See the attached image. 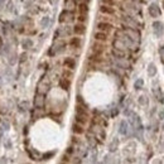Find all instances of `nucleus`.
Wrapping results in <instances>:
<instances>
[{
  "label": "nucleus",
  "instance_id": "obj_1",
  "mask_svg": "<svg viewBox=\"0 0 164 164\" xmlns=\"http://www.w3.org/2000/svg\"><path fill=\"white\" fill-rule=\"evenodd\" d=\"M76 111H77L76 121H77V123H80V124H82V125H85V124H86L87 121H88V115H87V113L85 111V109H83L82 106H77Z\"/></svg>",
  "mask_w": 164,
  "mask_h": 164
},
{
  "label": "nucleus",
  "instance_id": "obj_2",
  "mask_svg": "<svg viewBox=\"0 0 164 164\" xmlns=\"http://www.w3.org/2000/svg\"><path fill=\"white\" fill-rule=\"evenodd\" d=\"M148 12H149V15L151 18H158L160 15V9H159V5L157 3H153L150 4L149 9H148Z\"/></svg>",
  "mask_w": 164,
  "mask_h": 164
},
{
  "label": "nucleus",
  "instance_id": "obj_3",
  "mask_svg": "<svg viewBox=\"0 0 164 164\" xmlns=\"http://www.w3.org/2000/svg\"><path fill=\"white\" fill-rule=\"evenodd\" d=\"M153 32L157 37H162L164 33V24L162 22H154L153 23Z\"/></svg>",
  "mask_w": 164,
  "mask_h": 164
},
{
  "label": "nucleus",
  "instance_id": "obj_4",
  "mask_svg": "<svg viewBox=\"0 0 164 164\" xmlns=\"http://www.w3.org/2000/svg\"><path fill=\"white\" fill-rule=\"evenodd\" d=\"M104 51H105V44H104V42L96 40V43L92 44V52H93L95 54H100V56H101V54L104 53Z\"/></svg>",
  "mask_w": 164,
  "mask_h": 164
},
{
  "label": "nucleus",
  "instance_id": "obj_5",
  "mask_svg": "<svg viewBox=\"0 0 164 164\" xmlns=\"http://www.w3.org/2000/svg\"><path fill=\"white\" fill-rule=\"evenodd\" d=\"M72 20H73V14L70 10H65V12L61 13V15H60L61 23H68V22H72Z\"/></svg>",
  "mask_w": 164,
  "mask_h": 164
},
{
  "label": "nucleus",
  "instance_id": "obj_6",
  "mask_svg": "<svg viewBox=\"0 0 164 164\" xmlns=\"http://www.w3.org/2000/svg\"><path fill=\"white\" fill-rule=\"evenodd\" d=\"M97 29L101 30V32H105V33H110L113 30V24L111 23H107V22H100L97 23Z\"/></svg>",
  "mask_w": 164,
  "mask_h": 164
},
{
  "label": "nucleus",
  "instance_id": "obj_7",
  "mask_svg": "<svg viewBox=\"0 0 164 164\" xmlns=\"http://www.w3.org/2000/svg\"><path fill=\"white\" fill-rule=\"evenodd\" d=\"M85 32H86V27H85L83 23H77L75 27H73V33L77 34V35H82L85 34Z\"/></svg>",
  "mask_w": 164,
  "mask_h": 164
},
{
  "label": "nucleus",
  "instance_id": "obj_8",
  "mask_svg": "<svg viewBox=\"0 0 164 164\" xmlns=\"http://www.w3.org/2000/svg\"><path fill=\"white\" fill-rule=\"evenodd\" d=\"M100 12L102 14H106V15H114L115 14L114 8L110 7V5H106V4H102L101 7H100Z\"/></svg>",
  "mask_w": 164,
  "mask_h": 164
},
{
  "label": "nucleus",
  "instance_id": "obj_9",
  "mask_svg": "<svg viewBox=\"0 0 164 164\" xmlns=\"http://www.w3.org/2000/svg\"><path fill=\"white\" fill-rule=\"evenodd\" d=\"M93 37H95V39L96 40H99V42H107V39H109V37H107V33H105V32H101V30H99V32H96V33L93 34Z\"/></svg>",
  "mask_w": 164,
  "mask_h": 164
},
{
  "label": "nucleus",
  "instance_id": "obj_10",
  "mask_svg": "<svg viewBox=\"0 0 164 164\" xmlns=\"http://www.w3.org/2000/svg\"><path fill=\"white\" fill-rule=\"evenodd\" d=\"M63 65H65V67H67L68 70H75V68H76V61L73 60V58L68 57V58H66V60H65Z\"/></svg>",
  "mask_w": 164,
  "mask_h": 164
},
{
  "label": "nucleus",
  "instance_id": "obj_11",
  "mask_svg": "<svg viewBox=\"0 0 164 164\" xmlns=\"http://www.w3.org/2000/svg\"><path fill=\"white\" fill-rule=\"evenodd\" d=\"M34 105H35V107H43V105H44V97H43V95H37L35 99H34Z\"/></svg>",
  "mask_w": 164,
  "mask_h": 164
},
{
  "label": "nucleus",
  "instance_id": "obj_12",
  "mask_svg": "<svg viewBox=\"0 0 164 164\" xmlns=\"http://www.w3.org/2000/svg\"><path fill=\"white\" fill-rule=\"evenodd\" d=\"M60 86H61L63 90L68 91V90H70V87H71V81L68 80V78H66V77H62L61 80H60Z\"/></svg>",
  "mask_w": 164,
  "mask_h": 164
},
{
  "label": "nucleus",
  "instance_id": "obj_13",
  "mask_svg": "<svg viewBox=\"0 0 164 164\" xmlns=\"http://www.w3.org/2000/svg\"><path fill=\"white\" fill-rule=\"evenodd\" d=\"M72 130H73V133L75 134H83V131H85V129L82 128V124H80V123H76V124H73V126H72Z\"/></svg>",
  "mask_w": 164,
  "mask_h": 164
},
{
  "label": "nucleus",
  "instance_id": "obj_14",
  "mask_svg": "<svg viewBox=\"0 0 164 164\" xmlns=\"http://www.w3.org/2000/svg\"><path fill=\"white\" fill-rule=\"evenodd\" d=\"M70 46L73 47V48H78L81 46V39L78 37H73V38L70 40Z\"/></svg>",
  "mask_w": 164,
  "mask_h": 164
},
{
  "label": "nucleus",
  "instance_id": "obj_15",
  "mask_svg": "<svg viewBox=\"0 0 164 164\" xmlns=\"http://www.w3.org/2000/svg\"><path fill=\"white\" fill-rule=\"evenodd\" d=\"M65 5H66V9H67V10L72 12V10L76 8V0H66Z\"/></svg>",
  "mask_w": 164,
  "mask_h": 164
},
{
  "label": "nucleus",
  "instance_id": "obj_16",
  "mask_svg": "<svg viewBox=\"0 0 164 164\" xmlns=\"http://www.w3.org/2000/svg\"><path fill=\"white\" fill-rule=\"evenodd\" d=\"M155 73H157V67H155L154 63H150V65L148 66V76L154 77Z\"/></svg>",
  "mask_w": 164,
  "mask_h": 164
},
{
  "label": "nucleus",
  "instance_id": "obj_17",
  "mask_svg": "<svg viewBox=\"0 0 164 164\" xmlns=\"http://www.w3.org/2000/svg\"><path fill=\"white\" fill-rule=\"evenodd\" d=\"M78 12H80L81 14H87L88 13V7L86 3H81L80 5H78Z\"/></svg>",
  "mask_w": 164,
  "mask_h": 164
},
{
  "label": "nucleus",
  "instance_id": "obj_18",
  "mask_svg": "<svg viewBox=\"0 0 164 164\" xmlns=\"http://www.w3.org/2000/svg\"><path fill=\"white\" fill-rule=\"evenodd\" d=\"M120 133L121 134H128V124L125 123V121H121V124H120Z\"/></svg>",
  "mask_w": 164,
  "mask_h": 164
},
{
  "label": "nucleus",
  "instance_id": "obj_19",
  "mask_svg": "<svg viewBox=\"0 0 164 164\" xmlns=\"http://www.w3.org/2000/svg\"><path fill=\"white\" fill-rule=\"evenodd\" d=\"M63 77H66V78H68V80H71V78L73 77V73H72V71L65 70V71H63Z\"/></svg>",
  "mask_w": 164,
  "mask_h": 164
},
{
  "label": "nucleus",
  "instance_id": "obj_20",
  "mask_svg": "<svg viewBox=\"0 0 164 164\" xmlns=\"http://www.w3.org/2000/svg\"><path fill=\"white\" fill-rule=\"evenodd\" d=\"M77 19H78V22H81V23L86 22V20H87V14H81L80 13V15L77 17Z\"/></svg>",
  "mask_w": 164,
  "mask_h": 164
},
{
  "label": "nucleus",
  "instance_id": "obj_21",
  "mask_svg": "<svg viewBox=\"0 0 164 164\" xmlns=\"http://www.w3.org/2000/svg\"><path fill=\"white\" fill-rule=\"evenodd\" d=\"M102 4H106V5H110V7H114V5H116V1H115V0H102Z\"/></svg>",
  "mask_w": 164,
  "mask_h": 164
},
{
  "label": "nucleus",
  "instance_id": "obj_22",
  "mask_svg": "<svg viewBox=\"0 0 164 164\" xmlns=\"http://www.w3.org/2000/svg\"><path fill=\"white\" fill-rule=\"evenodd\" d=\"M143 85H144V82H143V80H140V78H139V80L135 82V88L136 90H140L143 87Z\"/></svg>",
  "mask_w": 164,
  "mask_h": 164
},
{
  "label": "nucleus",
  "instance_id": "obj_23",
  "mask_svg": "<svg viewBox=\"0 0 164 164\" xmlns=\"http://www.w3.org/2000/svg\"><path fill=\"white\" fill-rule=\"evenodd\" d=\"M159 54H160V61L164 63V46H162L159 48Z\"/></svg>",
  "mask_w": 164,
  "mask_h": 164
},
{
  "label": "nucleus",
  "instance_id": "obj_24",
  "mask_svg": "<svg viewBox=\"0 0 164 164\" xmlns=\"http://www.w3.org/2000/svg\"><path fill=\"white\" fill-rule=\"evenodd\" d=\"M139 102H140L141 105H148V100H146V97H145V96H140V99H139Z\"/></svg>",
  "mask_w": 164,
  "mask_h": 164
},
{
  "label": "nucleus",
  "instance_id": "obj_25",
  "mask_svg": "<svg viewBox=\"0 0 164 164\" xmlns=\"http://www.w3.org/2000/svg\"><path fill=\"white\" fill-rule=\"evenodd\" d=\"M158 118H159L160 120H164V110L160 109L159 110V114H158Z\"/></svg>",
  "mask_w": 164,
  "mask_h": 164
},
{
  "label": "nucleus",
  "instance_id": "obj_26",
  "mask_svg": "<svg viewBox=\"0 0 164 164\" xmlns=\"http://www.w3.org/2000/svg\"><path fill=\"white\" fill-rule=\"evenodd\" d=\"M48 23H49V19H48V18H44L43 20H42V25H43V27H47V25H48Z\"/></svg>",
  "mask_w": 164,
  "mask_h": 164
},
{
  "label": "nucleus",
  "instance_id": "obj_27",
  "mask_svg": "<svg viewBox=\"0 0 164 164\" xmlns=\"http://www.w3.org/2000/svg\"><path fill=\"white\" fill-rule=\"evenodd\" d=\"M3 4H4V0H0V8L3 7Z\"/></svg>",
  "mask_w": 164,
  "mask_h": 164
},
{
  "label": "nucleus",
  "instance_id": "obj_28",
  "mask_svg": "<svg viewBox=\"0 0 164 164\" xmlns=\"http://www.w3.org/2000/svg\"><path fill=\"white\" fill-rule=\"evenodd\" d=\"M0 44H1V37H0Z\"/></svg>",
  "mask_w": 164,
  "mask_h": 164
}]
</instances>
